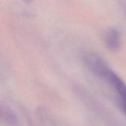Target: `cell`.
Instances as JSON below:
<instances>
[{
  "instance_id": "obj_1",
  "label": "cell",
  "mask_w": 126,
  "mask_h": 126,
  "mask_svg": "<svg viewBox=\"0 0 126 126\" xmlns=\"http://www.w3.org/2000/svg\"><path fill=\"white\" fill-rule=\"evenodd\" d=\"M97 76L111 85L118 93L123 109L126 114V84L107 65H104L97 73Z\"/></svg>"
},
{
  "instance_id": "obj_2",
  "label": "cell",
  "mask_w": 126,
  "mask_h": 126,
  "mask_svg": "<svg viewBox=\"0 0 126 126\" xmlns=\"http://www.w3.org/2000/svg\"><path fill=\"white\" fill-rule=\"evenodd\" d=\"M105 45L111 50H117L121 45V36L119 31L111 28L105 32L104 35Z\"/></svg>"
}]
</instances>
